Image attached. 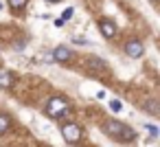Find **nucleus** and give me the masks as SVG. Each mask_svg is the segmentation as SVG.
Listing matches in <instances>:
<instances>
[{
  "mask_svg": "<svg viewBox=\"0 0 160 147\" xmlns=\"http://www.w3.org/2000/svg\"><path fill=\"white\" fill-rule=\"evenodd\" d=\"M88 68H92V70H105L108 66L101 62V57H88Z\"/></svg>",
  "mask_w": 160,
  "mask_h": 147,
  "instance_id": "8",
  "label": "nucleus"
},
{
  "mask_svg": "<svg viewBox=\"0 0 160 147\" xmlns=\"http://www.w3.org/2000/svg\"><path fill=\"white\" fill-rule=\"evenodd\" d=\"M99 29H101L103 38H114V33H116L114 24H112V22H108V20H101V22H99Z\"/></svg>",
  "mask_w": 160,
  "mask_h": 147,
  "instance_id": "7",
  "label": "nucleus"
},
{
  "mask_svg": "<svg viewBox=\"0 0 160 147\" xmlns=\"http://www.w3.org/2000/svg\"><path fill=\"white\" fill-rule=\"evenodd\" d=\"M11 84H13L11 73H0V88H11Z\"/></svg>",
  "mask_w": 160,
  "mask_h": 147,
  "instance_id": "9",
  "label": "nucleus"
},
{
  "mask_svg": "<svg viewBox=\"0 0 160 147\" xmlns=\"http://www.w3.org/2000/svg\"><path fill=\"white\" fill-rule=\"evenodd\" d=\"M46 3H59V0H46Z\"/></svg>",
  "mask_w": 160,
  "mask_h": 147,
  "instance_id": "18",
  "label": "nucleus"
},
{
  "mask_svg": "<svg viewBox=\"0 0 160 147\" xmlns=\"http://www.w3.org/2000/svg\"><path fill=\"white\" fill-rule=\"evenodd\" d=\"M72 42H75V44H79V46L88 44V40H86V38H81V35H75V38H72Z\"/></svg>",
  "mask_w": 160,
  "mask_h": 147,
  "instance_id": "12",
  "label": "nucleus"
},
{
  "mask_svg": "<svg viewBox=\"0 0 160 147\" xmlns=\"http://www.w3.org/2000/svg\"><path fill=\"white\" fill-rule=\"evenodd\" d=\"M53 59H55V62H70V59H72V51H70L68 46H57V48L53 51Z\"/></svg>",
  "mask_w": 160,
  "mask_h": 147,
  "instance_id": "5",
  "label": "nucleus"
},
{
  "mask_svg": "<svg viewBox=\"0 0 160 147\" xmlns=\"http://www.w3.org/2000/svg\"><path fill=\"white\" fill-rule=\"evenodd\" d=\"M0 9H2V5H0Z\"/></svg>",
  "mask_w": 160,
  "mask_h": 147,
  "instance_id": "19",
  "label": "nucleus"
},
{
  "mask_svg": "<svg viewBox=\"0 0 160 147\" xmlns=\"http://www.w3.org/2000/svg\"><path fill=\"white\" fill-rule=\"evenodd\" d=\"M72 13H75L72 9H66V11H64V18H62V20H68V18H72Z\"/></svg>",
  "mask_w": 160,
  "mask_h": 147,
  "instance_id": "16",
  "label": "nucleus"
},
{
  "mask_svg": "<svg viewBox=\"0 0 160 147\" xmlns=\"http://www.w3.org/2000/svg\"><path fill=\"white\" fill-rule=\"evenodd\" d=\"M142 110L149 112L151 116H158V114H160V105H158L156 99H147V101H142Z\"/></svg>",
  "mask_w": 160,
  "mask_h": 147,
  "instance_id": "6",
  "label": "nucleus"
},
{
  "mask_svg": "<svg viewBox=\"0 0 160 147\" xmlns=\"http://www.w3.org/2000/svg\"><path fill=\"white\" fill-rule=\"evenodd\" d=\"M151 3H156V0H151Z\"/></svg>",
  "mask_w": 160,
  "mask_h": 147,
  "instance_id": "20",
  "label": "nucleus"
},
{
  "mask_svg": "<svg viewBox=\"0 0 160 147\" xmlns=\"http://www.w3.org/2000/svg\"><path fill=\"white\" fill-rule=\"evenodd\" d=\"M9 123H11V121H9L7 114H0V132H7V129H9Z\"/></svg>",
  "mask_w": 160,
  "mask_h": 147,
  "instance_id": "10",
  "label": "nucleus"
},
{
  "mask_svg": "<svg viewBox=\"0 0 160 147\" xmlns=\"http://www.w3.org/2000/svg\"><path fill=\"white\" fill-rule=\"evenodd\" d=\"M62 136H64L66 143H77V140L81 138V129H79L75 123H66V125L62 127Z\"/></svg>",
  "mask_w": 160,
  "mask_h": 147,
  "instance_id": "3",
  "label": "nucleus"
},
{
  "mask_svg": "<svg viewBox=\"0 0 160 147\" xmlns=\"http://www.w3.org/2000/svg\"><path fill=\"white\" fill-rule=\"evenodd\" d=\"M145 129H149V134H151V136H158V127H156V125L147 123V125H145Z\"/></svg>",
  "mask_w": 160,
  "mask_h": 147,
  "instance_id": "13",
  "label": "nucleus"
},
{
  "mask_svg": "<svg viewBox=\"0 0 160 147\" xmlns=\"http://www.w3.org/2000/svg\"><path fill=\"white\" fill-rule=\"evenodd\" d=\"M68 112H70V103L66 99H62V97H53L48 101V105H46V114L53 116V119H62Z\"/></svg>",
  "mask_w": 160,
  "mask_h": 147,
  "instance_id": "2",
  "label": "nucleus"
},
{
  "mask_svg": "<svg viewBox=\"0 0 160 147\" xmlns=\"http://www.w3.org/2000/svg\"><path fill=\"white\" fill-rule=\"evenodd\" d=\"M125 53L129 55V57H142V53H145V46H142V42H138V40H129L127 44H125Z\"/></svg>",
  "mask_w": 160,
  "mask_h": 147,
  "instance_id": "4",
  "label": "nucleus"
},
{
  "mask_svg": "<svg viewBox=\"0 0 160 147\" xmlns=\"http://www.w3.org/2000/svg\"><path fill=\"white\" fill-rule=\"evenodd\" d=\"M105 134H110V136H114L118 140H134L136 138V132L129 125L121 123V121H108L105 123Z\"/></svg>",
  "mask_w": 160,
  "mask_h": 147,
  "instance_id": "1",
  "label": "nucleus"
},
{
  "mask_svg": "<svg viewBox=\"0 0 160 147\" xmlns=\"http://www.w3.org/2000/svg\"><path fill=\"white\" fill-rule=\"evenodd\" d=\"M44 62H48V64L55 62V59H53V51H51V53H44Z\"/></svg>",
  "mask_w": 160,
  "mask_h": 147,
  "instance_id": "17",
  "label": "nucleus"
},
{
  "mask_svg": "<svg viewBox=\"0 0 160 147\" xmlns=\"http://www.w3.org/2000/svg\"><path fill=\"white\" fill-rule=\"evenodd\" d=\"M9 5H11L13 9H20V7H24V5H27V0H9Z\"/></svg>",
  "mask_w": 160,
  "mask_h": 147,
  "instance_id": "11",
  "label": "nucleus"
},
{
  "mask_svg": "<svg viewBox=\"0 0 160 147\" xmlns=\"http://www.w3.org/2000/svg\"><path fill=\"white\" fill-rule=\"evenodd\" d=\"M110 108H112L114 112H118V110H121L123 105H121V101H110Z\"/></svg>",
  "mask_w": 160,
  "mask_h": 147,
  "instance_id": "15",
  "label": "nucleus"
},
{
  "mask_svg": "<svg viewBox=\"0 0 160 147\" xmlns=\"http://www.w3.org/2000/svg\"><path fill=\"white\" fill-rule=\"evenodd\" d=\"M24 46H27V44H24V40H18V42L13 44V48H16V51H24Z\"/></svg>",
  "mask_w": 160,
  "mask_h": 147,
  "instance_id": "14",
  "label": "nucleus"
}]
</instances>
